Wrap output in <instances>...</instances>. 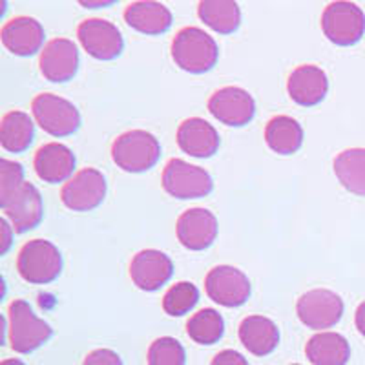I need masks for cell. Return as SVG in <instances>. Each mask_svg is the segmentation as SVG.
<instances>
[{"label":"cell","instance_id":"1","mask_svg":"<svg viewBox=\"0 0 365 365\" xmlns=\"http://www.w3.org/2000/svg\"><path fill=\"white\" fill-rule=\"evenodd\" d=\"M172 58L181 70L188 73H205L216 66L220 48L207 31L188 26L178 31L172 41Z\"/></svg>","mask_w":365,"mask_h":365},{"label":"cell","instance_id":"2","mask_svg":"<svg viewBox=\"0 0 365 365\" xmlns=\"http://www.w3.org/2000/svg\"><path fill=\"white\" fill-rule=\"evenodd\" d=\"M161 158V145L150 132L130 130L120 133L112 145V159L120 170L141 174L158 165Z\"/></svg>","mask_w":365,"mask_h":365},{"label":"cell","instance_id":"3","mask_svg":"<svg viewBox=\"0 0 365 365\" xmlns=\"http://www.w3.org/2000/svg\"><path fill=\"white\" fill-rule=\"evenodd\" d=\"M53 334V329L44 319L35 316L34 309L24 299H15L8 309V338L11 349L19 354L34 353Z\"/></svg>","mask_w":365,"mask_h":365},{"label":"cell","instance_id":"4","mask_svg":"<svg viewBox=\"0 0 365 365\" xmlns=\"http://www.w3.org/2000/svg\"><path fill=\"white\" fill-rule=\"evenodd\" d=\"M17 270L31 285H48L63 272L61 250L48 240L28 241L19 252Z\"/></svg>","mask_w":365,"mask_h":365},{"label":"cell","instance_id":"5","mask_svg":"<svg viewBox=\"0 0 365 365\" xmlns=\"http://www.w3.org/2000/svg\"><path fill=\"white\" fill-rule=\"evenodd\" d=\"M163 188L175 200H200L212 192L214 181L201 166L182 159H170L163 170Z\"/></svg>","mask_w":365,"mask_h":365},{"label":"cell","instance_id":"6","mask_svg":"<svg viewBox=\"0 0 365 365\" xmlns=\"http://www.w3.org/2000/svg\"><path fill=\"white\" fill-rule=\"evenodd\" d=\"M31 113L37 125L53 137H68L81 126V113L64 97L55 93H41L31 103Z\"/></svg>","mask_w":365,"mask_h":365},{"label":"cell","instance_id":"7","mask_svg":"<svg viewBox=\"0 0 365 365\" xmlns=\"http://www.w3.org/2000/svg\"><path fill=\"white\" fill-rule=\"evenodd\" d=\"M322 31L332 44H356L365 34V13L353 2H331L322 15Z\"/></svg>","mask_w":365,"mask_h":365},{"label":"cell","instance_id":"8","mask_svg":"<svg viewBox=\"0 0 365 365\" xmlns=\"http://www.w3.org/2000/svg\"><path fill=\"white\" fill-rule=\"evenodd\" d=\"M296 312L305 327L324 332V329L334 327L341 319L344 299L327 289H314L299 296Z\"/></svg>","mask_w":365,"mask_h":365},{"label":"cell","instance_id":"9","mask_svg":"<svg viewBox=\"0 0 365 365\" xmlns=\"http://www.w3.org/2000/svg\"><path fill=\"white\" fill-rule=\"evenodd\" d=\"M106 179L96 168H83L64 182L61 201L73 212H90L106 197Z\"/></svg>","mask_w":365,"mask_h":365},{"label":"cell","instance_id":"10","mask_svg":"<svg viewBox=\"0 0 365 365\" xmlns=\"http://www.w3.org/2000/svg\"><path fill=\"white\" fill-rule=\"evenodd\" d=\"M205 291L212 302L223 307H240L249 299L250 282L245 272L230 265L214 267L205 278Z\"/></svg>","mask_w":365,"mask_h":365},{"label":"cell","instance_id":"11","mask_svg":"<svg viewBox=\"0 0 365 365\" xmlns=\"http://www.w3.org/2000/svg\"><path fill=\"white\" fill-rule=\"evenodd\" d=\"M208 112L227 126H245L254 119L256 103L249 91L240 86H225L208 99Z\"/></svg>","mask_w":365,"mask_h":365},{"label":"cell","instance_id":"12","mask_svg":"<svg viewBox=\"0 0 365 365\" xmlns=\"http://www.w3.org/2000/svg\"><path fill=\"white\" fill-rule=\"evenodd\" d=\"M77 37L84 50L97 61H113L125 48V41L117 26L103 19H88L81 22Z\"/></svg>","mask_w":365,"mask_h":365},{"label":"cell","instance_id":"13","mask_svg":"<svg viewBox=\"0 0 365 365\" xmlns=\"http://www.w3.org/2000/svg\"><path fill=\"white\" fill-rule=\"evenodd\" d=\"M174 274V263L165 252L146 249L137 252L130 263V278L137 289L154 292L161 289Z\"/></svg>","mask_w":365,"mask_h":365},{"label":"cell","instance_id":"14","mask_svg":"<svg viewBox=\"0 0 365 365\" xmlns=\"http://www.w3.org/2000/svg\"><path fill=\"white\" fill-rule=\"evenodd\" d=\"M178 240L188 250H205L216 241L217 220L207 208H188L175 225Z\"/></svg>","mask_w":365,"mask_h":365},{"label":"cell","instance_id":"15","mask_svg":"<svg viewBox=\"0 0 365 365\" xmlns=\"http://www.w3.org/2000/svg\"><path fill=\"white\" fill-rule=\"evenodd\" d=\"M41 73L50 83H68L79 70V51L70 38H53L42 48Z\"/></svg>","mask_w":365,"mask_h":365},{"label":"cell","instance_id":"16","mask_svg":"<svg viewBox=\"0 0 365 365\" xmlns=\"http://www.w3.org/2000/svg\"><path fill=\"white\" fill-rule=\"evenodd\" d=\"M2 210H4L6 220L11 223L13 232L24 234L28 230H34L42 221V216H44L41 192L31 182H24L11 195V200L2 205Z\"/></svg>","mask_w":365,"mask_h":365},{"label":"cell","instance_id":"17","mask_svg":"<svg viewBox=\"0 0 365 365\" xmlns=\"http://www.w3.org/2000/svg\"><path fill=\"white\" fill-rule=\"evenodd\" d=\"M175 139H178L179 148L192 158L207 159L220 150V133L208 120L201 117H190L182 120Z\"/></svg>","mask_w":365,"mask_h":365},{"label":"cell","instance_id":"18","mask_svg":"<svg viewBox=\"0 0 365 365\" xmlns=\"http://www.w3.org/2000/svg\"><path fill=\"white\" fill-rule=\"evenodd\" d=\"M289 97L299 106H316L325 99L329 91V79L322 68L314 64L298 66L287 83Z\"/></svg>","mask_w":365,"mask_h":365},{"label":"cell","instance_id":"19","mask_svg":"<svg viewBox=\"0 0 365 365\" xmlns=\"http://www.w3.org/2000/svg\"><path fill=\"white\" fill-rule=\"evenodd\" d=\"M2 44L19 57H29L37 51H42L44 44V28L37 19L31 17H15L6 22L0 31Z\"/></svg>","mask_w":365,"mask_h":365},{"label":"cell","instance_id":"20","mask_svg":"<svg viewBox=\"0 0 365 365\" xmlns=\"http://www.w3.org/2000/svg\"><path fill=\"white\" fill-rule=\"evenodd\" d=\"M35 172L44 182L57 185V182L70 181L75 170V155L66 145L61 143H48L42 145L35 154Z\"/></svg>","mask_w":365,"mask_h":365},{"label":"cell","instance_id":"21","mask_svg":"<svg viewBox=\"0 0 365 365\" xmlns=\"http://www.w3.org/2000/svg\"><path fill=\"white\" fill-rule=\"evenodd\" d=\"M240 340L254 356H267L278 347L279 329L267 316H247L240 324Z\"/></svg>","mask_w":365,"mask_h":365},{"label":"cell","instance_id":"22","mask_svg":"<svg viewBox=\"0 0 365 365\" xmlns=\"http://www.w3.org/2000/svg\"><path fill=\"white\" fill-rule=\"evenodd\" d=\"M125 21L132 29L145 35H161L172 26V13L161 2H132L125 9Z\"/></svg>","mask_w":365,"mask_h":365},{"label":"cell","instance_id":"23","mask_svg":"<svg viewBox=\"0 0 365 365\" xmlns=\"http://www.w3.org/2000/svg\"><path fill=\"white\" fill-rule=\"evenodd\" d=\"M305 354L314 365H347L351 345L340 332H318L305 345Z\"/></svg>","mask_w":365,"mask_h":365},{"label":"cell","instance_id":"24","mask_svg":"<svg viewBox=\"0 0 365 365\" xmlns=\"http://www.w3.org/2000/svg\"><path fill=\"white\" fill-rule=\"evenodd\" d=\"M265 141L279 155L296 154L303 145V128L289 115H276L267 123Z\"/></svg>","mask_w":365,"mask_h":365},{"label":"cell","instance_id":"25","mask_svg":"<svg viewBox=\"0 0 365 365\" xmlns=\"http://www.w3.org/2000/svg\"><path fill=\"white\" fill-rule=\"evenodd\" d=\"M35 125L31 117L21 110H13L2 117L0 123V145L6 152L22 154L34 143Z\"/></svg>","mask_w":365,"mask_h":365},{"label":"cell","instance_id":"26","mask_svg":"<svg viewBox=\"0 0 365 365\" xmlns=\"http://www.w3.org/2000/svg\"><path fill=\"white\" fill-rule=\"evenodd\" d=\"M334 174L345 190L365 197V148L344 150L334 159Z\"/></svg>","mask_w":365,"mask_h":365},{"label":"cell","instance_id":"27","mask_svg":"<svg viewBox=\"0 0 365 365\" xmlns=\"http://www.w3.org/2000/svg\"><path fill=\"white\" fill-rule=\"evenodd\" d=\"M200 19L216 34L230 35L241 24L240 6L230 0H205L200 2Z\"/></svg>","mask_w":365,"mask_h":365},{"label":"cell","instance_id":"28","mask_svg":"<svg viewBox=\"0 0 365 365\" xmlns=\"http://www.w3.org/2000/svg\"><path fill=\"white\" fill-rule=\"evenodd\" d=\"M187 332L192 341L200 345H214L223 338L225 322L216 309H201L187 324Z\"/></svg>","mask_w":365,"mask_h":365},{"label":"cell","instance_id":"29","mask_svg":"<svg viewBox=\"0 0 365 365\" xmlns=\"http://www.w3.org/2000/svg\"><path fill=\"white\" fill-rule=\"evenodd\" d=\"M200 299L197 287L190 282H179L166 291L163 298V309L168 316H185L195 307Z\"/></svg>","mask_w":365,"mask_h":365},{"label":"cell","instance_id":"30","mask_svg":"<svg viewBox=\"0 0 365 365\" xmlns=\"http://www.w3.org/2000/svg\"><path fill=\"white\" fill-rule=\"evenodd\" d=\"M187 353L175 338H158L148 349V365H185Z\"/></svg>","mask_w":365,"mask_h":365},{"label":"cell","instance_id":"31","mask_svg":"<svg viewBox=\"0 0 365 365\" xmlns=\"http://www.w3.org/2000/svg\"><path fill=\"white\" fill-rule=\"evenodd\" d=\"M24 185V168L21 163L0 161V207L11 200V195Z\"/></svg>","mask_w":365,"mask_h":365},{"label":"cell","instance_id":"32","mask_svg":"<svg viewBox=\"0 0 365 365\" xmlns=\"http://www.w3.org/2000/svg\"><path fill=\"white\" fill-rule=\"evenodd\" d=\"M83 365H123V360L112 349H96L84 358Z\"/></svg>","mask_w":365,"mask_h":365},{"label":"cell","instance_id":"33","mask_svg":"<svg viewBox=\"0 0 365 365\" xmlns=\"http://www.w3.org/2000/svg\"><path fill=\"white\" fill-rule=\"evenodd\" d=\"M210 365H249L247 358L243 354H240L237 351L232 349H225L221 353H217L212 360Z\"/></svg>","mask_w":365,"mask_h":365},{"label":"cell","instance_id":"34","mask_svg":"<svg viewBox=\"0 0 365 365\" xmlns=\"http://www.w3.org/2000/svg\"><path fill=\"white\" fill-rule=\"evenodd\" d=\"M0 228H2V247H0V254H6L11 247V228L9 227L8 220H0Z\"/></svg>","mask_w":365,"mask_h":365},{"label":"cell","instance_id":"35","mask_svg":"<svg viewBox=\"0 0 365 365\" xmlns=\"http://www.w3.org/2000/svg\"><path fill=\"white\" fill-rule=\"evenodd\" d=\"M354 324H356L358 332L365 338V302H361L356 309V314H354Z\"/></svg>","mask_w":365,"mask_h":365},{"label":"cell","instance_id":"36","mask_svg":"<svg viewBox=\"0 0 365 365\" xmlns=\"http://www.w3.org/2000/svg\"><path fill=\"white\" fill-rule=\"evenodd\" d=\"M0 365H26V364L22 360H19V358H8V360H2V364Z\"/></svg>","mask_w":365,"mask_h":365},{"label":"cell","instance_id":"37","mask_svg":"<svg viewBox=\"0 0 365 365\" xmlns=\"http://www.w3.org/2000/svg\"><path fill=\"white\" fill-rule=\"evenodd\" d=\"M81 4L83 6H86V8H93V6H97V8H99V6H112L113 2H96V4H93V2H81Z\"/></svg>","mask_w":365,"mask_h":365},{"label":"cell","instance_id":"38","mask_svg":"<svg viewBox=\"0 0 365 365\" xmlns=\"http://www.w3.org/2000/svg\"><path fill=\"white\" fill-rule=\"evenodd\" d=\"M291 365H299V364H291Z\"/></svg>","mask_w":365,"mask_h":365}]
</instances>
